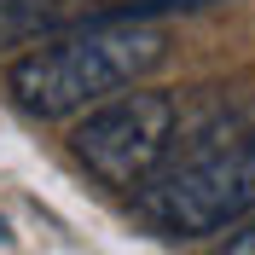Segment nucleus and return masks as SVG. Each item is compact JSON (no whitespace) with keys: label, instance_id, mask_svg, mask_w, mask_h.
<instances>
[{"label":"nucleus","instance_id":"1","mask_svg":"<svg viewBox=\"0 0 255 255\" xmlns=\"http://www.w3.org/2000/svg\"><path fill=\"white\" fill-rule=\"evenodd\" d=\"M162 58H168V35L157 23L111 12L12 58L6 87L29 116L58 122V116H76V111H99L122 87H139Z\"/></svg>","mask_w":255,"mask_h":255},{"label":"nucleus","instance_id":"2","mask_svg":"<svg viewBox=\"0 0 255 255\" xmlns=\"http://www.w3.org/2000/svg\"><path fill=\"white\" fill-rule=\"evenodd\" d=\"M255 209V139H203L168 151L139 186V215L168 238H209Z\"/></svg>","mask_w":255,"mask_h":255},{"label":"nucleus","instance_id":"3","mask_svg":"<svg viewBox=\"0 0 255 255\" xmlns=\"http://www.w3.org/2000/svg\"><path fill=\"white\" fill-rule=\"evenodd\" d=\"M180 133V105L168 93H116L70 133V151L93 180L116 191H139L157 174Z\"/></svg>","mask_w":255,"mask_h":255},{"label":"nucleus","instance_id":"4","mask_svg":"<svg viewBox=\"0 0 255 255\" xmlns=\"http://www.w3.org/2000/svg\"><path fill=\"white\" fill-rule=\"evenodd\" d=\"M99 17V0H0V52L70 35Z\"/></svg>","mask_w":255,"mask_h":255},{"label":"nucleus","instance_id":"5","mask_svg":"<svg viewBox=\"0 0 255 255\" xmlns=\"http://www.w3.org/2000/svg\"><path fill=\"white\" fill-rule=\"evenodd\" d=\"M197 6H215V0H128V6H116V12L139 17V23H157V17H168V12H197Z\"/></svg>","mask_w":255,"mask_h":255},{"label":"nucleus","instance_id":"6","mask_svg":"<svg viewBox=\"0 0 255 255\" xmlns=\"http://www.w3.org/2000/svg\"><path fill=\"white\" fill-rule=\"evenodd\" d=\"M221 255H255V221L244 226V232H232V238H226V250Z\"/></svg>","mask_w":255,"mask_h":255},{"label":"nucleus","instance_id":"7","mask_svg":"<svg viewBox=\"0 0 255 255\" xmlns=\"http://www.w3.org/2000/svg\"><path fill=\"white\" fill-rule=\"evenodd\" d=\"M0 244H6V226H0Z\"/></svg>","mask_w":255,"mask_h":255}]
</instances>
